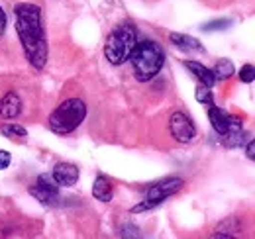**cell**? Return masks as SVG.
<instances>
[{
    "instance_id": "obj_1",
    "label": "cell",
    "mask_w": 255,
    "mask_h": 239,
    "mask_svg": "<svg viewBox=\"0 0 255 239\" xmlns=\"http://www.w3.org/2000/svg\"><path fill=\"white\" fill-rule=\"evenodd\" d=\"M16 16V33L24 47L26 59L33 69L41 71L47 63V39L43 30L41 8L32 2H20L14 8Z\"/></svg>"
},
{
    "instance_id": "obj_2",
    "label": "cell",
    "mask_w": 255,
    "mask_h": 239,
    "mask_svg": "<svg viewBox=\"0 0 255 239\" xmlns=\"http://www.w3.org/2000/svg\"><path fill=\"white\" fill-rule=\"evenodd\" d=\"M129 63L133 69V77L139 83H147L161 73L165 65V51L157 41L143 39V41H137V45L133 47Z\"/></svg>"
},
{
    "instance_id": "obj_18",
    "label": "cell",
    "mask_w": 255,
    "mask_h": 239,
    "mask_svg": "<svg viewBox=\"0 0 255 239\" xmlns=\"http://www.w3.org/2000/svg\"><path fill=\"white\" fill-rule=\"evenodd\" d=\"M240 81H242V83H246V85L254 83L255 81V67L254 65H244V67L240 69Z\"/></svg>"
},
{
    "instance_id": "obj_15",
    "label": "cell",
    "mask_w": 255,
    "mask_h": 239,
    "mask_svg": "<svg viewBox=\"0 0 255 239\" xmlns=\"http://www.w3.org/2000/svg\"><path fill=\"white\" fill-rule=\"evenodd\" d=\"M0 131L6 137H26L28 135L26 127L20 123H4V125H0Z\"/></svg>"
},
{
    "instance_id": "obj_10",
    "label": "cell",
    "mask_w": 255,
    "mask_h": 239,
    "mask_svg": "<svg viewBox=\"0 0 255 239\" xmlns=\"http://www.w3.org/2000/svg\"><path fill=\"white\" fill-rule=\"evenodd\" d=\"M22 114V100L16 92H6L0 98V118L14 120Z\"/></svg>"
},
{
    "instance_id": "obj_7",
    "label": "cell",
    "mask_w": 255,
    "mask_h": 239,
    "mask_svg": "<svg viewBox=\"0 0 255 239\" xmlns=\"http://www.w3.org/2000/svg\"><path fill=\"white\" fill-rule=\"evenodd\" d=\"M30 194L35 200H39L45 206H53L59 198V184L51 175H41L35 180V184L30 186Z\"/></svg>"
},
{
    "instance_id": "obj_4",
    "label": "cell",
    "mask_w": 255,
    "mask_h": 239,
    "mask_svg": "<svg viewBox=\"0 0 255 239\" xmlns=\"http://www.w3.org/2000/svg\"><path fill=\"white\" fill-rule=\"evenodd\" d=\"M137 45V31L131 24H122L108 33L104 43V57L110 65H124L129 61L133 47Z\"/></svg>"
},
{
    "instance_id": "obj_21",
    "label": "cell",
    "mask_w": 255,
    "mask_h": 239,
    "mask_svg": "<svg viewBox=\"0 0 255 239\" xmlns=\"http://www.w3.org/2000/svg\"><path fill=\"white\" fill-rule=\"evenodd\" d=\"M246 155H248L252 161H255V139L248 143V147H246Z\"/></svg>"
},
{
    "instance_id": "obj_17",
    "label": "cell",
    "mask_w": 255,
    "mask_h": 239,
    "mask_svg": "<svg viewBox=\"0 0 255 239\" xmlns=\"http://www.w3.org/2000/svg\"><path fill=\"white\" fill-rule=\"evenodd\" d=\"M230 26H232V20H230V18H220V20H212V22L204 24L202 30L204 31H222V30H228Z\"/></svg>"
},
{
    "instance_id": "obj_16",
    "label": "cell",
    "mask_w": 255,
    "mask_h": 239,
    "mask_svg": "<svg viewBox=\"0 0 255 239\" xmlns=\"http://www.w3.org/2000/svg\"><path fill=\"white\" fill-rule=\"evenodd\" d=\"M194 96H196V100L200 102V104H204V106H212L214 104V94H212V90L210 87H198L196 92H194Z\"/></svg>"
},
{
    "instance_id": "obj_5",
    "label": "cell",
    "mask_w": 255,
    "mask_h": 239,
    "mask_svg": "<svg viewBox=\"0 0 255 239\" xmlns=\"http://www.w3.org/2000/svg\"><path fill=\"white\" fill-rule=\"evenodd\" d=\"M183 179L179 177H171V179H165L161 182H155L151 184L147 190H145V200L137 206L131 208V214H137V212H145V210H151L155 206L163 204L167 198H171L173 194H177L181 188H183Z\"/></svg>"
},
{
    "instance_id": "obj_12",
    "label": "cell",
    "mask_w": 255,
    "mask_h": 239,
    "mask_svg": "<svg viewBox=\"0 0 255 239\" xmlns=\"http://www.w3.org/2000/svg\"><path fill=\"white\" fill-rule=\"evenodd\" d=\"M185 67L191 71L192 75L204 85V87H214L216 85V77H214V71L212 69H208V67H204L202 63H198V61H187L185 63Z\"/></svg>"
},
{
    "instance_id": "obj_19",
    "label": "cell",
    "mask_w": 255,
    "mask_h": 239,
    "mask_svg": "<svg viewBox=\"0 0 255 239\" xmlns=\"http://www.w3.org/2000/svg\"><path fill=\"white\" fill-rule=\"evenodd\" d=\"M122 236H124V238H139V230H137L135 226L126 224V226L122 228Z\"/></svg>"
},
{
    "instance_id": "obj_14",
    "label": "cell",
    "mask_w": 255,
    "mask_h": 239,
    "mask_svg": "<svg viewBox=\"0 0 255 239\" xmlns=\"http://www.w3.org/2000/svg\"><path fill=\"white\" fill-rule=\"evenodd\" d=\"M236 73V67L230 59H218L214 65V77L216 81H228Z\"/></svg>"
},
{
    "instance_id": "obj_6",
    "label": "cell",
    "mask_w": 255,
    "mask_h": 239,
    "mask_svg": "<svg viewBox=\"0 0 255 239\" xmlns=\"http://www.w3.org/2000/svg\"><path fill=\"white\" fill-rule=\"evenodd\" d=\"M169 131L175 141L179 143H191L196 137V125L185 112H173L169 118Z\"/></svg>"
},
{
    "instance_id": "obj_3",
    "label": "cell",
    "mask_w": 255,
    "mask_h": 239,
    "mask_svg": "<svg viewBox=\"0 0 255 239\" xmlns=\"http://www.w3.org/2000/svg\"><path fill=\"white\" fill-rule=\"evenodd\" d=\"M87 118V104L81 98H67L49 114V129L57 135L73 133Z\"/></svg>"
},
{
    "instance_id": "obj_11",
    "label": "cell",
    "mask_w": 255,
    "mask_h": 239,
    "mask_svg": "<svg viewBox=\"0 0 255 239\" xmlns=\"http://www.w3.org/2000/svg\"><path fill=\"white\" fill-rule=\"evenodd\" d=\"M169 41L175 45V47H179L181 51H187V53H194V51H204V47H202V43L196 39V37H192V35H187V33H177V31H173L171 35H169Z\"/></svg>"
},
{
    "instance_id": "obj_22",
    "label": "cell",
    "mask_w": 255,
    "mask_h": 239,
    "mask_svg": "<svg viewBox=\"0 0 255 239\" xmlns=\"http://www.w3.org/2000/svg\"><path fill=\"white\" fill-rule=\"evenodd\" d=\"M4 30H6V14H4V10L0 8V37H2Z\"/></svg>"
},
{
    "instance_id": "obj_9",
    "label": "cell",
    "mask_w": 255,
    "mask_h": 239,
    "mask_svg": "<svg viewBox=\"0 0 255 239\" xmlns=\"http://www.w3.org/2000/svg\"><path fill=\"white\" fill-rule=\"evenodd\" d=\"M51 177L55 179V182H57L59 186H75V184L79 182L81 173H79L77 165H73V163H57V165L53 167Z\"/></svg>"
},
{
    "instance_id": "obj_13",
    "label": "cell",
    "mask_w": 255,
    "mask_h": 239,
    "mask_svg": "<svg viewBox=\"0 0 255 239\" xmlns=\"http://www.w3.org/2000/svg\"><path fill=\"white\" fill-rule=\"evenodd\" d=\"M93 196L100 202H110L112 200L114 190H112V184L106 177H102V175L96 177L95 184H93Z\"/></svg>"
},
{
    "instance_id": "obj_20",
    "label": "cell",
    "mask_w": 255,
    "mask_h": 239,
    "mask_svg": "<svg viewBox=\"0 0 255 239\" xmlns=\"http://www.w3.org/2000/svg\"><path fill=\"white\" fill-rule=\"evenodd\" d=\"M10 161H12L10 153H8V151H4V149H0V171L8 169V167H10Z\"/></svg>"
},
{
    "instance_id": "obj_8",
    "label": "cell",
    "mask_w": 255,
    "mask_h": 239,
    "mask_svg": "<svg viewBox=\"0 0 255 239\" xmlns=\"http://www.w3.org/2000/svg\"><path fill=\"white\" fill-rule=\"evenodd\" d=\"M208 120H210V125H212V129L222 137V135H226L240 120L234 118V116H230L226 110H222V108H218V106H210L208 108Z\"/></svg>"
}]
</instances>
